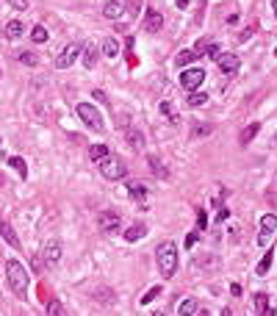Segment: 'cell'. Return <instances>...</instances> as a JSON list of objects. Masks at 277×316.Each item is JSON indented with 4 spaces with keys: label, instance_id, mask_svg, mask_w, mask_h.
Wrapping results in <instances>:
<instances>
[{
    "label": "cell",
    "instance_id": "836d02e7",
    "mask_svg": "<svg viewBox=\"0 0 277 316\" xmlns=\"http://www.w3.org/2000/svg\"><path fill=\"white\" fill-rule=\"evenodd\" d=\"M161 286H153V289H147V294H144V297H141V305H150V302H153V299L158 297V294H161Z\"/></svg>",
    "mask_w": 277,
    "mask_h": 316
},
{
    "label": "cell",
    "instance_id": "d6a6232c",
    "mask_svg": "<svg viewBox=\"0 0 277 316\" xmlns=\"http://www.w3.org/2000/svg\"><path fill=\"white\" fill-rule=\"evenodd\" d=\"M269 266H272V250H266V255L260 258V264H258V269H255V272H258L260 277H263V274L269 272Z\"/></svg>",
    "mask_w": 277,
    "mask_h": 316
},
{
    "label": "cell",
    "instance_id": "d6986e66",
    "mask_svg": "<svg viewBox=\"0 0 277 316\" xmlns=\"http://www.w3.org/2000/svg\"><path fill=\"white\" fill-rule=\"evenodd\" d=\"M100 50H103V56H105V59H108V61H114V59H117V56H119V42L108 36V39H105V42H103V47H100Z\"/></svg>",
    "mask_w": 277,
    "mask_h": 316
},
{
    "label": "cell",
    "instance_id": "60d3db41",
    "mask_svg": "<svg viewBox=\"0 0 277 316\" xmlns=\"http://www.w3.org/2000/svg\"><path fill=\"white\" fill-rule=\"evenodd\" d=\"M230 294H233V297H241V286H238V283H233V286H230Z\"/></svg>",
    "mask_w": 277,
    "mask_h": 316
},
{
    "label": "cell",
    "instance_id": "3957f363",
    "mask_svg": "<svg viewBox=\"0 0 277 316\" xmlns=\"http://www.w3.org/2000/svg\"><path fill=\"white\" fill-rule=\"evenodd\" d=\"M78 117H80V122H83L89 130H95V133H103V130H105L103 114L97 111L92 103H80V105H78Z\"/></svg>",
    "mask_w": 277,
    "mask_h": 316
},
{
    "label": "cell",
    "instance_id": "30bf717a",
    "mask_svg": "<svg viewBox=\"0 0 277 316\" xmlns=\"http://www.w3.org/2000/svg\"><path fill=\"white\" fill-rule=\"evenodd\" d=\"M217 64H219V69H222V72H227V75H233L236 69L241 67V59H238L236 53H222V56L217 59Z\"/></svg>",
    "mask_w": 277,
    "mask_h": 316
},
{
    "label": "cell",
    "instance_id": "8d00e7d4",
    "mask_svg": "<svg viewBox=\"0 0 277 316\" xmlns=\"http://www.w3.org/2000/svg\"><path fill=\"white\" fill-rule=\"evenodd\" d=\"M158 108H161V114H164L166 120H175V114H172V105H169V103H166V100H161V105H158Z\"/></svg>",
    "mask_w": 277,
    "mask_h": 316
},
{
    "label": "cell",
    "instance_id": "277c9868",
    "mask_svg": "<svg viewBox=\"0 0 277 316\" xmlns=\"http://www.w3.org/2000/svg\"><path fill=\"white\" fill-rule=\"evenodd\" d=\"M100 175L105 180H122L128 175V164L117 158V155H105L103 161H100Z\"/></svg>",
    "mask_w": 277,
    "mask_h": 316
},
{
    "label": "cell",
    "instance_id": "681fc988",
    "mask_svg": "<svg viewBox=\"0 0 277 316\" xmlns=\"http://www.w3.org/2000/svg\"><path fill=\"white\" fill-rule=\"evenodd\" d=\"M0 75H3V72H0Z\"/></svg>",
    "mask_w": 277,
    "mask_h": 316
},
{
    "label": "cell",
    "instance_id": "5b68a950",
    "mask_svg": "<svg viewBox=\"0 0 277 316\" xmlns=\"http://www.w3.org/2000/svg\"><path fill=\"white\" fill-rule=\"evenodd\" d=\"M277 233V216L275 214H266L260 216V228H258V247H269L272 239Z\"/></svg>",
    "mask_w": 277,
    "mask_h": 316
},
{
    "label": "cell",
    "instance_id": "4316f807",
    "mask_svg": "<svg viewBox=\"0 0 277 316\" xmlns=\"http://www.w3.org/2000/svg\"><path fill=\"white\" fill-rule=\"evenodd\" d=\"M208 103V94L199 92V89H194V92H189V105L191 108H197V105H205Z\"/></svg>",
    "mask_w": 277,
    "mask_h": 316
},
{
    "label": "cell",
    "instance_id": "f35d334b",
    "mask_svg": "<svg viewBox=\"0 0 277 316\" xmlns=\"http://www.w3.org/2000/svg\"><path fill=\"white\" fill-rule=\"evenodd\" d=\"M28 3H31V0H9V6H14V9H28Z\"/></svg>",
    "mask_w": 277,
    "mask_h": 316
},
{
    "label": "cell",
    "instance_id": "f6af8a7d",
    "mask_svg": "<svg viewBox=\"0 0 277 316\" xmlns=\"http://www.w3.org/2000/svg\"><path fill=\"white\" fill-rule=\"evenodd\" d=\"M272 6H275V17H277V0H272Z\"/></svg>",
    "mask_w": 277,
    "mask_h": 316
},
{
    "label": "cell",
    "instance_id": "ba28073f",
    "mask_svg": "<svg viewBox=\"0 0 277 316\" xmlns=\"http://www.w3.org/2000/svg\"><path fill=\"white\" fill-rule=\"evenodd\" d=\"M202 81H205V69H199V67L186 69V72L180 75V86H183V89H189V92L199 89V86H202Z\"/></svg>",
    "mask_w": 277,
    "mask_h": 316
},
{
    "label": "cell",
    "instance_id": "7a4b0ae2",
    "mask_svg": "<svg viewBox=\"0 0 277 316\" xmlns=\"http://www.w3.org/2000/svg\"><path fill=\"white\" fill-rule=\"evenodd\" d=\"M6 280H9L11 291H14L17 297H25V291H28V272H25V266L20 264L17 258L6 261Z\"/></svg>",
    "mask_w": 277,
    "mask_h": 316
},
{
    "label": "cell",
    "instance_id": "52a82bcc",
    "mask_svg": "<svg viewBox=\"0 0 277 316\" xmlns=\"http://www.w3.org/2000/svg\"><path fill=\"white\" fill-rule=\"evenodd\" d=\"M80 50H83V44H78V42H75V44H67V47L59 53V59H56V67H59V69H69L72 64H75V59L80 56Z\"/></svg>",
    "mask_w": 277,
    "mask_h": 316
},
{
    "label": "cell",
    "instance_id": "f546056e",
    "mask_svg": "<svg viewBox=\"0 0 277 316\" xmlns=\"http://www.w3.org/2000/svg\"><path fill=\"white\" fill-rule=\"evenodd\" d=\"M47 316H67L64 305H61V299H50V302H47Z\"/></svg>",
    "mask_w": 277,
    "mask_h": 316
},
{
    "label": "cell",
    "instance_id": "e575fe53",
    "mask_svg": "<svg viewBox=\"0 0 277 316\" xmlns=\"http://www.w3.org/2000/svg\"><path fill=\"white\" fill-rule=\"evenodd\" d=\"M211 125H194V128H191V136L194 139H202V136H208V133H211Z\"/></svg>",
    "mask_w": 277,
    "mask_h": 316
},
{
    "label": "cell",
    "instance_id": "44dd1931",
    "mask_svg": "<svg viewBox=\"0 0 277 316\" xmlns=\"http://www.w3.org/2000/svg\"><path fill=\"white\" fill-rule=\"evenodd\" d=\"M194 314H197V299L186 297L180 305H178V316H194Z\"/></svg>",
    "mask_w": 277,
    "mask_h": 316
},
{
    "label": "cell",
    "instance_id": "2e32d148",
    "mask_svg": "<svg viewBox=\"0 0 277 316\" xmlns=\"http://www.w3.org/2000/svg\"><path fill=\"white\" fill-rule=\"evenodd\" d=\"M0 236H3V241H6L9 247L20 250V239H17V233L11 231V225H9V222H3V219H0Z\"/></svg>",
    "mask_w": 277,
    "mask_h": 316
},
{
    "label": "cell",
    "instance_id": "603a6c76",
    "mask_svg": "<svg viewBox=\"0 0 277 316\" xmlns=\"http://www.w3.org/2000/svg\"><path fill=\"white\" fill-rule=\"evenodd\" d=\"M194 59H197V53H194V50H183V53H178V56H175V67H178V69L189 67Z\"/></svg>",
    "mask_w": 277,
    "mask_h": 316
},
{
    "label": "cell",
    "instance_id": "74e56055",
    "mask_svg": "<svg viewBox=\"0 0 277 316\" xmlns=\"http://www.w3.org/2000/svg\"><path fill=\"white\" fill-rule=\"evenodd\" d=\"M208 56H211V59H219V56H222V53H219V44H214V42H211V44H208Z\"/></svg>",
    "mask_w": 277,
    "mask_h": 316
},
{
    "label": "cell",
    "instance_id": "484cf974",
    "mask_svg": "<svg viewBox=\"0 0 277 316\" xmlns=\"http://www.w3.org/2000/svg\"><path fill=\"white\" fill-rule=\"evenodd\" d=\"M258 130H260L258 122H250V125H247V128L241 130V145H250L252 139H255V133H258Z\"/></svg>",
    "mask_w": 277,
    "mask_h": 316
},
{
    "label": "cell",
    "instance_id": "f1b7e54d",
    "mask_svg": "<svg viewBox=\"0 0 277 316\" xmlns=\"http://www.w3.org/2000/svg\"><path fill=\"white\" fill-rule=\"evenodd\" d=\"M47 36H50V34H47V28H44V25H34V31H31V39H34L36 44L47 42Z\"/></svg>",
    "mask_w": 277,
    "mask_h": 316
},
{
    "label": "cell",
    "instance_id": "7bdbcfd3",
    "mask_svg": "<svg viewBox=\"0 0 277 316\" xmlns=\"http://www.w3.org/2000/svg\"><path fill=\"white\" fill-rule=\"evenodd\" d=\"M222 316H233V311L230 308H222Z\"/></svg>",
    "mask_w": 277,
    "mask_h": 316
},
{
    "label": "cell",
    "instance_id": "7dc6e473",
    "mask_svg": "<svg viewBox=\"0 0 277 316\" xmlns=\"http://www.w3.org/2000/svg\"><path fill=\"white\" fill-rule=\"evenodd\" d=\"M0 183H3V175H0Z\"/></svg>",
    "mask_w": 277,
    "mask_h": 316
},
{
    "label": "cell",
    "instance_id": "4fadbf2b",
    "mask_svg": "<svg viewBox=\"0 0 277 316\" xmlns=\"http://www.w3.org/2000/svg\"><path fill=\"white\" fill-rule=\"evenodd\" d=\"M125 11H128V6H125V3H119V0H108V3L103 6V17H108V20H119Z\"/></svg>",
    "mask_w": 277,
    "mask_h": 316
},
{
    "label": "cell",
    "instance_id": "9a60e30c",
    "mask_svg": "<svg viewBox=\"0 0 277 316\" xmlns=\"http://www.w3.org/2000/svg\"><path fill=\"white\" fill-rule=\"evenodd\" d=\"M128 191H130V197H133V203H138L141 205V208H147V191H144V186H141V183H133V180H130L128 183Z\"/></svg>",
    "mask_w": 277,
    "mask_h": 316
},
{
    "label": "cell",
    "instance_id": "1f68e13d",
    "mask_svg": "<svg viewBox=\"0 0 277 316\" xmlns=\"http://www.w3.org/2000/svg\"><path fill=\"white\" fill-rule=\"evenodd\" d=\"M255 311H258L260 316L269 314V299H266V294H255Z\"/></svg>",
    "mask_w": 277,
    "mask_h": 316
},
{
    "label": "cell",
    "instance_id": "4dcf8cb0",
    "mask_svg": "<svg viewBox=\"0 0 277 316\" xmlns=\"http://www.w3.org/2000/svg\"><path fill=\"white\" fill-rule=\"evenodd\" d=\"M17 59H20V64H25V67H39V61H42L36 53H20Z\"/></svg>",
    "mask_w": 277,
    "mask_h": 316
},
{
    "label": "cell",
    "instance_id": "bcb514c9",
    "mask_svg": "<svg viewBox=\"0 0 277 316\" xmlns=\"http://www.w3.org/2000/svg\"><path fill=\"white\" fill-rule=\"evenodd\" d=\"M153 316H164V314H158V311H156V314H153Z\"/></svg>",
    "mask_w": 277,
    "mask_h": 316
},
{
    "label": "cell",
    "instance_id": "7c38bea8",
    "mask_svg": "<svg viewBox=\"0 0 277 316\" xmlns=\"http://www.w3.org/2000/svg\"><path fill=\"white\" fill-rule=\"evenodd\" d=\"M80 61H83V67H86V69H95L97 61H100V50H97L92 42L83 44V50H80Z\"/></svg>",
    "mask_w": 277,
    "mask_h": 316
},
{
    "label": "cell",
    "instance_id": "7402d4cb",
    "mask_svg": "<svg viewBox=\"0 0 277 316\" xmlns=\"http://www.w3.org/2000/svg\"><path fill=\"white\" fill-rule=\"evenodd\" d=\"M95 297L103 302V305H114L117 302V294H114V289H105V286H100V289L95 291Z\"/></svg>",
    "mask_w": 277,
    "mask_h": 316
},
{
    "label": "cell",
    "instance_id": "ab89813d",
    "mask_svg": "<svg viewBox=\"0 0 277 316\" xmlns=\"http://www.w3.org/2000/svg\"><path fill=\"white\" fill-rule=\"evenodd\" d=\"M194 244H197V233H189L186 236V247H194Z\"/></svg>",
    "mask_w": 277,
    "mask_h": 316
},
{
    "label": "cell",
    "instance_id": "8992f818",
    "mask_svg": "<svg viewBox=\"0 0 277 316\" xmlns=\"http://www.w3.org/2000/svg\"><path fill=\"white\" fill-rule=\"evenodd\" d=\"M97 225H100V231H103V233L114 236V233L119 231V225H122L119 211H103V214L97 216Z\"/></svg>",
    "mask_w": 277,
    "mask_h": 316
},
{
    "label": "cell",
    "instance_id": "cb8c5ba5",
    "mask_svg": "<svg viewBox=\"0 0 277 316\" xmlns=\"http://www.w3.org/2000/svg\"><path fill=\"white\" fill-rule=\"evenodd\" d=\"M105 155H111V150H108L105 145H92V147H89V158H92V161L100 164V161L105 158Z\"/></svg>",
    "mask_w": 277,
    "mask_h": 316
},
{
    "label": "cell",
    "instance_id": "b9f144b4",
    "mask_svg": "<svg viewBox=\"0 0 277 316\" xmlns=\"http://www.w3.org/2000/svg\"><path fill=\"white\" fill-rule=\"evenodd\" d=\"M175 3H178V9H186L189 6V0H175Z\"/></svg>",
    "mask_w": 277,
    "mask_h": 316
},
{
    "label": "cell",
    "instance_id": "d4e9b609",
    "mask_svg": "<svg viewBox=\"0 0 277 316\" xmlns=\"http://www.w3.org/2000/svg\"><path fill=\"white\" fill-rule=\"evenodd\" d=\"M6 161H9L11 167L20 172V178H25V175H28V164H25V158H20V155H9Z\"/></svg>",
    "mask_w": 277,
    "mask_h": 316
},
{
    "label": "cell",
    "instance_id": "9c48e42d",
    "mask_svg": "<svg viewBox=\"0 0 277 316\" xmlns=\"http://www.w3.org/2000/svg\"><path fill=\"white\" fill-rule=\"evenodd\" d=\"M61 253H64V250H61V241H47V244H44V250H42V258H44V264L47 266H59L61 264Z\"/></svg>",
    "mask_w": 277,
    "mask_h": 316
},
{
    "label": "cell",
    "instance_id": "5bb4252c",
    "mask_svg": "<svg viewBox=\"0 0 277 316\" xmlns=\"http://www.w3.org/2000/svg\"><path fill=\"white\" fill-rule=\"evenodd\" d=\"M3 34H6V39H20V36L25 34V22L22 20H9L6 28H3Z\"/></svg>",
    "mask_w": 277,
    "mask_h": 316
},
{
    "label": "cell",
    "instance_id": "c3c4849f",
    "mask_svg": "<svg viewBox=\"0 0 277 316\" xmlns=\"http://www.w3.org/2000/svg\"><path fill=\"white\" fill-rule=\"evenodd\" d=\"M275 145H277V139H275Z\"/></svg>",
    "mask_w": 277,
    "mask_h": 316
},
{
    "label": "cell",
    "instance_id": "ac0fdd59",
    "mask_svg": "<svg viewBox=\"0 0 277 316\" xmlns=\"http://www.w3.org/2000/svg\"><path fill=\"white\" fill-rule=\"evenodd\" d=\"M144 236H147V225H141V222H136L133 228H128V231H125V239H128L130 244H133V241H138V239H144Z\"/></svg>",
    "mask_w": 277,
    "mask_h": 316
},
{
    "label": "cell",
    "instance_id": "e0dca14e",
    "mask_svg": "<svg viewBox=\"0 0 277 316\" xmlns=\"http://www.w3.org/2000/svg\"><path fill=\"white\" fill-rule=\"evenodd\" d=\"M125 142H128L133 150H141L144 147V139H141V130L136 128H125Z\"/></svg>",
    "mask_w": 277,
    "mask_h": 316
},
{
    "label": "cell",
    "instance_id": "83f0119b",
    "mask_svg": "<svg viewBox=\"0 0 277 316\" xmlns=\"http://www.w3.org/2000/svg\"><path fill=\"white\" fill-rule=\"evenodd\" d=\"M191 266H194V269H202V266H219V261L214 255H202V258H194Z\"/></svg>",
    "mask_w": 277,
    "mask_h": 316
},
{
    "label": "cell",
    "instance_id": "d590c367",
    "mask_svg": "<svg viewBox=\"0 0 277 316\" xmlns=\"http://www.w3.org/2000/svg\"><path fill=\"white\" fill-rule=\"evenodd\" d=\"M197 228H199V231H205V228H208V216H205L202 208H197Z\"/></svg>",
    "mask_w": 277,
    "mask_h": 316
},
{
    "label": "cell",
    "instance_id": "8fae6325",
    "mask_svg": "<svg viewBox=\"0 0 277 316\" xmlns=\"http://www.w3.org/2000/svg\"><path fill=\"white\" fill-rule=\"evenodd\" d=\"M161 28H164V14L156 11V9H150L147 14H144V31H147V34H158Z\"/></svg>",
    "mask_w": 277,
    "mask_h": 316
},
{
    "label": "cell",
    "instance_id": "ffe728a7",
    "mask_svg": "<svg viewBox=\"0 0 277 316\" xmlns=\"http://www.w3.org/2000/svg\"><path fill=\"white\" fill-rule=\"evenodd\" d=\"M147 164H150V169L156 172V175H158L161 180H169V169H166L164 164H161V158H158V155H150Z\"/></svg>",
    "mask_w": 277,
    "mask_h": 316
},
{
    "label": "cell",
    "instance_id": "6da1fadb",
    "mask_svg": "<svg viewBox=\"0 0 277 316\" xmlns=\"http://www.w3.org/2000/svg\"><path fill=\"white\" fill-rule=\"evenodd\" d=\"M156 261H158V272L164 280L175 277L178 272V247H175V241H161L156 247Z\"/></svg>",
    "mask_w": 277,
    "mask_h": 316
},
{
    "label": "cell",
    "instance_id": "ee69618b",
    "mask_svg": "<svg viewBox=\"0 0 277 316\" xmlns=\"http://www.w3.org/2000/svg\"><path fill=\"white\" fill-rule=\"evenodd\" d=\"M194 316H208V311H197V314H194Z\"/></svg>",
    "mask_w": 277,
    "mask_h": 316
}]
</instances>
